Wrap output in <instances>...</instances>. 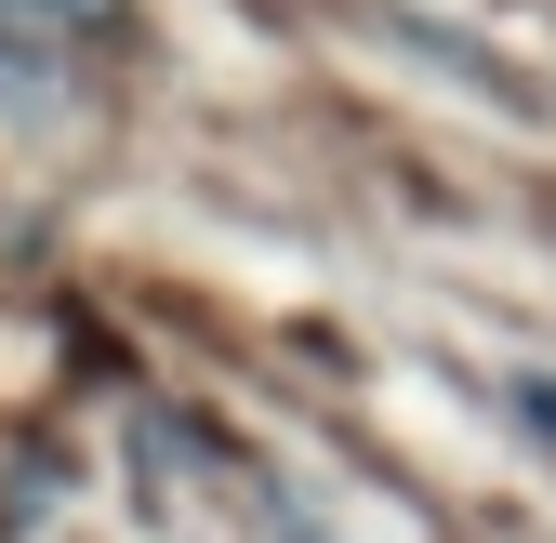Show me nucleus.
Segmentation results:
<instances>
[{"label": "nucleus", "instance_id": "obj_1", "mask_svg": "<svg viewBox=\"0 0 556 543\" xmlns=\"http://www.w3.org/2000/svg\"><path fill=\"white\" fill-rule=\"evenodd\" d=\"M119 0H0V66H40V40H93Z\"/></svg>", "mask_w": 556, "mask_h": 543}]
</instances>
